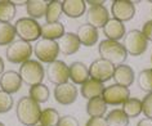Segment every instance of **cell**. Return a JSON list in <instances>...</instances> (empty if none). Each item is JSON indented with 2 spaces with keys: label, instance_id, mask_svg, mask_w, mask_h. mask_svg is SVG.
<instances>
[{
  "label": "cell",
  "instance_id": "1",
  "mask_svg": "<svg viewBox=\"0 0 152 126\" xmlns=\"http://www.w3.org/2000/svg\"><path fill=\"white\" fill-rule=\"evenodd\" d=\"M16 114L18 121L25 126H35L40 121V104L30 97H22L17 103Z\"/></svg>",
  "mask_w": 152,
  "mask_h": 126
},
{
  "label": "cell",
  "instance_id": "2",
  "mask_svg": "<svg viewBox=\"0 0 152 126\" xmlns=\"http://www.w3.org/2000/svg\"><path fill=\"white\" fill-rule=\"evenodd\" d=\"M98 50H99V55L102 59L108 60L115 67L124 64V62L128 58V53L125 50L124 45L119 43V41H112V40L106 39L103 41H101Z\"/></svg>",
  "mask_w": 152,
  "mask_h": 126
},
{
  "label": "cell",
  "instance_id": "3",
  "mask_svg": "<svg viewBox=\"0 0 152 126\" xmlns=\"http://www.w3.org/2000/svg\"><path fill=\"white\" fill-rule=\"evenodd\" d=\"M16 35L20 37V40L27 41H37L41 37V26L36 20H32L30 17H23L16 21L14 23Z\"/></svg>",
  "mask_w": 152,
  "mask_h": 126
},
{
  "label": "cell",
  "instance_id": "4",
  "mask_svg": "<svg viewBox=\"0 0 152 126\" xmlns=\"http://www.w3.org/2000/svg\"><path fill=\"white\" fill-rule=\"evenodd\" d=\"M18 74H20L22 79V82H25L28 86H34L43 82L44 76H45V70L41 66L40 62L34 59H28L21 64Z\"/></svg>",
  "mask_w": 152,
  "mask_h": 126
},
{
  "label": "cell",
  "instance_id": "5",
  "mask_svg": "<svg viewBox=\"0 0 152 126\" xmlns=\"http://www.w3.org/2000/svg\"><path fill=\"white\" fill-rule=\"evenodd\" d=\"M34 53L32 45L23 40H14L12 44L7 48V59L10 63L14 64H22L23 62L30 59V57Z\"/></svg>",
  "mask_w": 152,
  "mask_h": 126
},
{
  "label": "cell",
  "instance_id": "6",
  "mask_svg": "<svg viewBox=\"0 0 152 126\" xmlns=\"http://www.w3.org/2000/svg\"><path fill=\"white\" fill-rule=\"evenodd\" d=\"M123 45L128 54L138 57L146 52L148 41L139 30H130L128 34H125Z\"/></svg>",
  "mask_w": 152,
  "mask_h": 126
},
{
  "label": "cell",
  "instance_id": "7",
  "mask_svg": "<svg viewBox=\"0 0 152 126\" xmlns=\"http://www.w3.org/2000/svg\"><path fill=\"white\" fill-rule=\"evenodd\" d=\"M34 53H35V55L40 62L49 64L57 60V57L59 54L58 43L54 40L40 39L36 41L35 47H34Z\"/></svg>",
  "mask_w": 152,
  "mask_h": 126
},
{
  "label": "cell",
  "instance_id": "8",
  "mask_svg": "<svg viewBox=\"0 0 152 126\" xmlns=\"http://www.w3.org/2000/svg\"><path fill=\"white\" fill-rule=\"evenodd\" d=\"M113 72H115V66L112 63H110L106 59L98 58L93 60L89 66V79L97 80L103 84L112 79Z\"/></svg>",
  "mask_w": 152,
  "mask_h": 126
},
{
  "label": "cell",
  "instance_id": "9",
  "mask_svg": "<svg viewBox=\"0 0 152 126\" xmlns=\"http://www.w3.org/2000/svg\"><path fill=\"white\" fill-rule=\"evenodd\" d=\"M102 98L107 106L124 104L130 98V90H129V87L113 84V85L104 87L103 93H102Z\"/></svg>",
  "mask_w": 152,
  "mask_h": 126
},
{
  "label": "cell",
  "instance_id": "10",
  "mask_svg": "<svg viewBox=\"0 0 152 126\" xmlns=\"http://www.w3.org/2000/svg\"><path fill=\"white\" fill-rule=\"evenodd\" d=\"M45 75L47 79L54 85H61V84L68 82L70 75H68V66L63 60L57 59L54 62L49 63L45 68Z\"/></svg>",
  "mask_w": 152,
  "mask_h": 126
},
{
  "label": "cell",
  "instance_id": "11",
  "mask_svg": "<svg viewBox=\"0 0 152 126\" xmlns=\"http://www.w3.org/2000/svg\"><path fill=\"white\" fill-rule=\"evenodd\" d=\"M111 13L115 20L124 23L135 16V5L130 0H115L111 5Z\"/></svg>",
  "mask_w": 152,
  "mask_h": 126
},
{
  "label": "cell",
  "instance_id": "12",
  "mask_svg": "<svg viewBox=\"0 0 152 126\" xmlns=\"http://www.w3.org/2000/svg\"><path fill=\"white\" fill-rule=\"evenodd\" d=\"M110 20V12L104 5L90 7L86 12V23L98 28H103Z\"/></svg>",
  "mask_w": 152,
  "mask_h": 126
},
{
  "label": "cell",
  "instance_id": "13",
  "mask_svg": "<svg viewBox=\"0 0 152 126\" xmlns=\"http://www.w3.org/2000/svg\"><path fill=\"white\" fill-rule=\"evenodd\" d=\"M54 98L59 104H72L77 98V87L72 82L61 84L54 87Z\"/></svg>",
  "mask_w": 152,
  "mask_h": 126
},
{
  "label": "cell",
  "instance_id": "14",
  "mask_svg": "<svg viewBox=\"0 0 152 126\" xmlns=\"http://www.w3.org/2000/svg\"><path fill=\"white\" fill-rule=\"evenodd\" d=\"M22 79L16 71H5L0 76V90L8 94H14L21 89Z\"/></svg>",
  "mask_w": 152,
  "mask_h": 126
},
{
  "label": "cell",
  "instance_id": "15",
  "mask_svg": "<svg viewBox=\"0 0 152 126\" xmlns=\"http://www.w3.org/2000/svg\"><path fill=\"white\" fill-rule=\"evenodd\" d=\"M81 44L76 34L74 32H66L64 35L58 40V48L59 52L63 55H72L80 49Z\"/></svg>",
  "mask_w": 152,
  "mask_h": 126
},
{
  "label": "cell",
  "instance_id": "16",
  "mask_svg": "<svg viewBox=\"0 0 152 126\" xmlns=\"http://www.w3.org/2000/svg\"><path fill=\"white\" fill-rule=\"evenodd\" d=\"M112 79L115 80V84H117V85L129 87L133 82H134V79H135L134 70H133L129 64H120V66H116Z\"/></svg>",
  "mask_w": 152,
  "mask_h": 126
},
{
  "label": "cell",
  "instance_id": "17",
  "mask_svg": "<svg viewBox=\"0 0 152 126\" xmlns=\"http://www.w3.org/2000/svg\"><path fill=\"white\" fill-rule=\"evenodd\" d=\"M68 75L72 84L83 85L89 80V67H86L83 62H72L68 66Z\"/></svg>",
  "mask_w": 152,
  "mask_h": 126
},
{
  "label": "cell",
  "instance_id": "18",
  "mask_svg": "<svg viewBox=\"0 0 152 126\" xmlns=\"http://www.w3.org/2000/svg\"><path fill=\"white\" fill-rule=\"evenodd\" d=\"M103 32L107 36V40H112V41H119L124 39L125 34H126L124 23L115 20V18H110L108 22L103 27Z\"/></svg>",
  "mask_w": 152,
  "mask_h": 126
},
{
  "label": "cell",
  "instance_id": "19",
  "mask_svg": "<svg viewBox=\"0 0 152 126\" xmlns=\"http://www.w3.org/2000/svg\"><path fill=\"white\" fill-rule=\"evenodd\" d=\"M76 35H77L79 40H80V44L85 45V47H93V45H96L98 41V37H99L98 30L88 23L81 25L79 27Z\"/></svg>",
  "mask_w": 152,
  "mask_h": 126
},
{
  "label": "cell",
  "instance_id": "20",
  "mask_svg": "<svg viewBox=\"0 0 152 126\" xmlns=\"http://www.w3.org/2000/svg\"><path fill=\"white\" fill-rule=\"evenodd\" d=\"M62 10L70 18H80L86 10V3L84 0H64L62 1Z\"/></svg>",
  "mask_w": 152,
  "mask_h": 126
},
{
  "label": "cell",
  "instance_id": "21",
  "mask_svg": "<svg viewBox=\"0 0 152 126\" xmlns=\"http://www.w3.org/2000/svg\"><path fill=\"white\" fill-rule=\"evenodd\" d=\"M64 26L61 22L54 23H45L41 26V39L48 40H59L64 35Z\"/></svg>",
  "mask_w": 152,
  "mask_h": 126
},
{
  "label": "cell",
  "instance_id": "22",
  "mask_svg": "<svg viewBox=\"0 0 152 126\" xmlns=\"http://www.w3.org/2000/svg\"><path fill=\"white\" fill-rule=\"evenodd\" d=\"M103 90H104L103 84L97 81V80H93V79H89L88 81H85L80 87L81 95L88 99H92L96 97H102Z\"/></svg>",
  "mask_w": 152,
  "mask_h": 126
},
{
  "label": "cell",
  "instance_id": "23",
  "mask_svg": "<svg viewBox=\"0 0 152 126\" xmlns=\"http://www.w3.org/2000/svg\"><path fill=\"white\" fill-rule=\"evenodd\" d=\"M106 112H107V104L102 97L92 98L86 103V113L90 117H103Z\"/></svg>",
  "mask_w": 152,
  "mask_h": 126
},
{
  "label": "cell",
  "instance_id": "24",
  "mask_svg": "<svg viewBox=\"0 0 152 126\" xmlns=\"http://www.w3.org/2000/svg\"><path fill=\"white\" fill-rule=\"evenodd\" d=\"M47 7L48 3L44 1V0H28L27 4H26V10H27L30 18L39 20L41 17H45Z\"/></svg>",
  "mask_w": 152,
  "mask_h": 126
},
{
  "label": "cell",
  "instance_id": "25",
  "mask_svg": "<svg viewBox=\"0 0 152 126\" xmlns=\"http://www.w3.org/2000/svg\"><path fill=\"white\" fill-rule=\"evenodd\" d=\"M62 3L58 0H52L48 3L47 7V13H45V20L47 23H54V22H59V17L62 16Z\"/></svg>",
  "mask_w": 152,
  "mask_h": 126
},
{
  "label": "cell",
  "instance_id": "26",
  "mask_svg": "<svg viewBox=\"0 0 152 126\" xmlns=\"http://www.w3.org/2000/svg\"><path fill=\"white\" fill-rule=\"evenodd\" d=\"M16 16V5L9 0H0V22L10 23Z\"/></svg>",
  "mask_w": 152,
  "mask_h": 126
},
{
  "label": "cell",
  "instance_id": "27",
  "mask_svg": "<svg viewBox=\"0 0 152 126\" xmlns=\"http://www.w3.org/2000/svg\"><path fill=\"white\" fill-rule=\"evenodd\" d=\"M121 109L129 118L138 117L142 113V101H139L138 98H129L123 104Z\"/></svg>",
  "mask_w": 152,
  "mask_h": 126
},
{
  "label": "cell",
  "instance_id": "28",
  "mask_svg": "<svg viewBox=\"0 0 152 126\" xmlns=\"http://www.w3.org/2000/svg\"><path fill=\"white\" fill-rule=\"evenodd\" d=\"M30 98H32L36 103H45L49 99L50 91H49L48 86L44 84H37V85L30 86Z\"/></svg>",
  "mask_w": 152,
  "mask_h": 126
},
{
  "label": "cell",
  "instance_id": "29",
  "mask_svg": "<svg viewBox=\"0 0 152 126\" xmlns=\"http://www.w3.org/2000/svg\"><path fill=\"white\" fill-rule=\"evenodd\" d=\"M108 126H128L129 117L123 112V109H112L106 117Z\"/></svg>",
  "mask_w": 152,
  "mask_h": 126
},
{
  "label": "cell",
  "instance_id": "30",
  "mask_svg": "<svg viewBox=\"0 0 152 126\" xmlns=\"http://www.w3.org/2000/svg\"><path fill=\"white\" fill-rule=\"evenodd\" d=\"M61 120L59 112L54 108H45L40 114V125L41 126H57Z\"/></svg>",
  "mask_w": 152,
  "mask_h": 126
},
{
  "label": "cell",
  "instance_id": "31",
  "mask_svg": "<svg viewBox=\"0 0 152 126\" xmlns=\"http://www.w3.org/2000/svg\"><path fill=\"white\" fill-rule=\"evenodd\" d=\"M16 30L10 23H1L0 22V47L10 45L16 37Z\"/></svg>",
  "mask_w": 152,
  "mask_h": 126
},
{
  "label": "cell",
  "instance_id": "32",
  "mask_svg": "<svg viewBox=\"0 0 152 126\" xmlns=\"http://www.w3.org/2000/svg\"><path fill=\"white\" fill-rule=\"evenodd\" d=\"M137 81H138V86L144 93H152V68H146L140 71Z\"/></svg>",
  "mask_w": 152,
  "mask_h": 126
},
{
  "label": "cell",
  "instance_id": "33",
  "mask_svg": "<svg viewBox=\"0 0 152 126\" xmlns=\"http://www.w3.org/2000/svg\"><path fill=\"white\" fill-rule=\"evenodd\" d=\"M13 108V98L12 95L0 90V113H7Z\"/></svg>",
  "mask_w": 152,
  "mask_h": 126
},
{
  "label": "cell",
  "instance_id": "34",
  "mask_svg": "<svg viewBox=\"0 0 152 126\" xmlns=\"http://www.w3.org/2000/svg\"><path fill=\"white\" fill-rule=\"evenodd\" d=\"M142 113L146 118H152V93L146 94L142 101Z\"/></svg>",
  "mask_w": 152,
  "mask_h": 126
},
{
  "label": "cell",
  "instance_id": "35",
  "mask_svg": "<svg viewBox=\"0 0 152 126\" xmlns=\"http://www.w3.org/2000/svg\"><path fill=\"white\" fill-rule=\"evenodd\" d=\"M57 126H80V125H79V121L76 120L74 116H71V114H64V116L61 117V120Z\"/></svg>",
  "mask_w": 152,
  "mask_h": 126
},
{
  "label": "cell",
  "instance_id": "36",
  "mask_svg": "<svg viewBox=\"0 0 152 126\" xmlns=\"http://www.w3.org/2000/svg\"><path fill=\"white\" fill-rule=\"evenodd\" d=\"M85 126H108V124L104 117H90Z\"/></svg>",
  "mask_w": 152,
  "mask_h": 126
},
{
  "label": "cell",
  "instance_id": "37",
  "mask_svg": "<svg viewBox=\"0 0 152 126\" xmlns=\"http://www.w3.org/2000/svg\"><path fill=\"white\" fill-rule=\"evenodd\" d=\"M143 36L147 39V41H152V20L151 21H147L146 23L143 25L142 27V31Z\"/></svg>",
  "mask_w": 152,
  "mask_h": 126
},
{
  "label": "cell",
  "instance_id": "38",
  "mask_svg": "<svg viewBox=\"0 0 152 126\" xmlns=\"http://www.w3.org/2000/svg\"><path fill=\"white\" fill-rule=\"evenodd\" d=\"M137 126H152V118H142L138 121Z\"/></svg>",
  "mask_w": 152,
  "mask_h": 126
},
{
  "label": "cell",
  "instance_id": "39",
  "mask_svg": "<svg viewBox=\"0 0 152 126\" xmlns=\"http://www.w3.org/2000/svg\"><path fill=\"white\" fill-rule=\"evenodd\" d=\"M88 4H90V7H96V5H103L104 1H94V0H88Z\"/></svg>",
  "mask_w": 152,
  "mask_h": 126
},
{
  "label": "cell",
  "instance_id": "40",
  "mask_svg": "<svg viewBox=\"0 0 152 126\" xmlns=\"http://www.w3.org/2000/svg\"><path fill=\"white\" fill-rule=\"evenodd\" d=\"M4 60H3V58L0 57V76H1L3 74H4Z\"/></svg>",
  "mask_w": 152,
  "mask_h": 126
},
{
  "label": "cell",
  "instance_id": "41",
  "mask_svg": "<svg viewBox=\"0 0 152 126\" xmlns=\"http://www.w3.org/2000/svg\"><path fill=\"white\" fill-rule=\"evenodd\" d=\"M13 3H14V5H18V4L26 5V4H27V1H26V0H22V1H13Z\"/></svg>",
  "mask_w": 152,
  "mask_h": 126
},
{
  "label": "cell",
  "instance_id": "42",
  "mask_svg": "<svg viewBox=\"0 0 152 126\" xmlns=\"http://www.w3.org/2000/svg\"><path fill=\"white\" fill-rule=\"evenodd\" d=\"M0 126H5L4 124H3V122H0Z\"/></svg>",
  "mask_w": 152,
  "mask_h": 126
},
{
  "label": "cell",
  "instance_id": "43",
  "mask_svg": "<svg viewBox=\"0 0 152 126\" xmlns=\"http://www.w3.org/2000/svg\"><path fill=\"white\" fill-rule=\"evenodd\" d=\"M35 126H41V125H35Z\"/></svg>",
  "mask_w": 152,
  "mask_h": 126
},
{
  "label": "cell",
  "instance_id": "44",
  "mask_svg": "<svg viewBox=\"0 0 152 126\" xmlns=\"http://www.w3.org/2000/svg\"><path fill=\"white\" fill-rule=\"evenodd\" d=\"M151 60H152V55H151Z\"/></svg>",
  "mask_w": 152,
  "mask_h": 126
}]
</instances>
